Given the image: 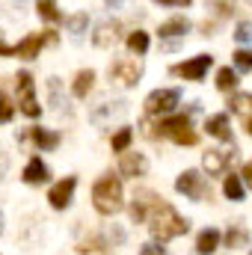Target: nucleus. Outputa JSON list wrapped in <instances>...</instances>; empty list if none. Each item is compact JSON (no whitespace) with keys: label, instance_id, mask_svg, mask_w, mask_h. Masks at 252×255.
<instances>
[{"label":"nucleus","instance_id":"aec40b11","mask_svg":"<svg viewBox=\"0 0 252 255\" xmlns=\"http://www.w3.org/2000/svg\"><path fill=\"white\" fill-rule=\"evenodd\" d=\"M217 247H220V232H217V229H205V232L199 235V241H196V253L199 255L217 253Z\"/></svg>","mask_w":252,"mask_h":255},{"label":"nucleus","instance_id":"9d476101","mask_svg":"<svg viewBox=\"0 0 252 255\" xmlns=\"http://www.w3.org/2000/svg\"><path fill=\"white\" fill-rule=\"evenodd\" d=\"M74 187H77V178H74V175H68V178H63V181H57V184L51 187V193H48V202H51V208L65 211V208L71 205Z\"/></svg>","mask_w":252,"mask_h":255},{"label":"nucleus","instance_id":"4c0bfd02","mask_svg":"<svg viewBox=\"0 0 252 255\" xmlns=\"http://www.w3.org/2000/svg\"><path fill=\"white\" fill-rule=\"evenodd\" d=\"M0 57H15V48L12 45H6V39L0 36Z\"/></svg>","mask_w":252,"mask_h":255},{"label":"nucleus","instance_id":"7ed1b4c3","mask_svg":"<svg viewBox=\"0 0 252 255\" xmlns=\"http://www.w3.org/2000/svg\"><path fill=\"white\" fill-rule=\"evenodd\" d=\"M145 133L148 136H169L172 142H178V145H196V130L190 125V116H169V119H160L157 125L151 128L145 122Z\"/></svg>","mask_w":252,"mask_h":255},{"label":"nucleus","instance_id":"f704fd0d","mask_svg":"<svg viewBox=\"0 0 252 255\" xmlns=\"http://www.w3.org/2000/svg\"><path fill=\"white\" fill-rule=\"evenodd\" d=\"M107 241H110V244H125V232H122L119 226H110V229H107Z\"/></svg>","mask_w":252,"mask_h":255},{"label":"nucleus","instance_id":"0eeeda50","mask_svg":"<svg viewBox=\"0 0 252 255\" xmlns=\"http://www.w3.org/2000/svg\"><path fill=\"white\" fill-rule=\"evenodd\" d=\"M175 190L184 193L187 199H196V202H202L205 196H211V187H208L205 175H199L196 169H187V172H181V175H178V181H175Z\"/></svg>","mask_w":252,"mask_h":255},{"label":"nucleus","instance_id":"ddd939ff","mask_svg":"<svg viewBox=\"0 0 252 255\" xmlns=\"http://www.w3.org/2000/svg\"><path fill=\"white\" fill-rule=\"evenodd\" d=\"M45 42H57V36H54V33H48V36L33 33V36H27L24 42H18V45H15V54H18V57H24V60H33V57H39V51H42V45H45Z\"/></svg>","mask_w":252,"mask_h":255},{"label":"nucleus","instance_id":"c03bdc74","mask_svg":"<svg viewBox=\"0 0 252 255\" xmlns=\"http://www.w3.org/2000/svg\"><path fill=\"white\" fill-rule=\"evenodd\" d=\"M250 3H252V0H250Z\"/></svg>","mask_w":252,"mask_h":255},{"label":"nucleus","instance_id":"2f4dec72","mask_svg":"<svg viewBox=\"0 0 252 255\" xmlns=\"http://www.w3.org/2000/svg\"><path fill=\"white\" fill-rule=\"evenodd\" d=\"M235 68L238 71H252V51H238L235 54Z\"/></svg>","mask_w":252,"mask_h":255},{"label":"nucleus","instance_id":"6ab92c4d","mask_svg":"<svg viewBox=\"0 0 252 255\" xmlns=\"http://www.w3.org/2000/svg\"><path fill=\"white\" fill-rule=\"evenodd\" d=\"M205 128H208V133H211V136H217V139H232V128H229V116H226V113L211 116Z\"/></svg>","mask_w":252,"mask_h":255},{"label":"nucleus","instance_id":"e433bc0d","mask_svg":"<svg viewBox=\"0 0 252 255\" xmlns=\"http://www.w3.org/2000/svg\"><path fill=\"white\" fill-rule=\"evenodd\" d=\"M217 9L223 15H229V12H235V0H217Z\"/></svg>","mask_w":252,"mask_h":255},{"label":"nucleus","instance_id":"a211bd4d","mask_svg":"<svg viewBox=\"0 0 252 255\" xmlns=\"http://www.w3.org/2000/svg\"><path fill=\"white\" fill-rule=\"evenodd\" d=\"M33 142L42 148V151H54L57 145H60V133L57 130H45V128H33Z\"/></svg>","mask_w":252,"mask_h":255},{"label":"nucleus","instance_id":"473e14b6","mask_svg":"<svg viewBox=\"0 0 252 255\" xmlns=\"http://www.w3.org/2000/svg\"><path fill=\"white\" fill-rule=\"evenodd\" d=\"M12 113H15V110H12L9 98H6V95L0 92V122H9V119H12Z\"/></svg>","mask_w":252,"mask_h":255},{"label":"nucleus","instance_id":"b1692460","mask_svg":"<svg viewBox=\"0 0 252 255\" xmlns=\"http://www.w3.org/2000/svg\"><path fill=\"white\" fill-rule=\"evenodd\" d=\"M223 193L232 202H244V181H241V175H229L226 184H223Z\"/></svg>","mask_w":252,"mask_h":255},{"label":"nucleus","instance_id":"f8f14e48","mask_svg":"<svg viewBox=\"0 0 252 255\" xmlns=\"http://www.w3.org/2000/svg\"><path fill=\"white\" fill-rule=\"evenodd\" d=\"M145 169H148V160L139 151H125L122 160H119V172L127 175V178H139V175H145Z\"/></svg>","mask_w":252,"mask_h":255},{"label":"nucleus","instance_id":"58836bf2","mask_svg":"<svg viewBox=\"0 0 252 255\" xmlns=\"http://www.w3.org/2000/svg\"><path fill=\"white\" fill-rule=\"evenodd\" d=\"M241 175H244V181L252 187V160H250V163H244V172H241Z\"/></svg>","mask_w":252,"mask_h":255},{"label":"nucleus","instance_id":"72a5a7b5","mask_svg":"<svg viewBox=\"0 0 252 255\" xmlns=\"http://www.w3.org/2000/svg\"><path fill=\"white\" fill-rule=\"evenodd\" d=\"M139 255H166V247L154 241V244H145V247L139 250Z\"/></svg>","mask_w":252,"mask_h":255},{"label":"nucleus","instance_id":"f03ea898","mask_svg":"<svg viewBox=\"0 0 252 255\" xmlns=\"http://www.w3.org/2000/svg\"><path fill=\"white\" fill-rule=\"evenodd\" d=\"M92 205H95V211L104 214V217L119 214V211H122V181L113 178V175L98 178L95 187H92Z\"/></svg>","mask_w":252,"mask_h":255},{"label":"nucleus","instance_id":"f257e3e1","mask_svg":"<svg viewBox=\"0 0 252 255\" xmlns=\"http://www.w3.org/2000/svg\"><path fill=\"white\" fill-rule=\"evenodd\" d=\"M187 229H190V223L172 208V205L157 202V205L151 208L148 232H151V238H154L157 244H166V241H172V238H178V235H187Z\"/></svg>","mask_w":252,"mask_h":255},{"label":"nucleus","instance_id":"f3484780","mask_svg":"<svg viewBox=\"0 0 252 255\" xmlns=\"http://www.w3.org/2000/svg\"><path fill=\"white\" fill-rule=\"evenodd\" d=\"M48 175H51V172H48V166L42 163V157H33V160L24 166V181H27V184H45Z\"/></svg>","mask_w":252,"mask_h":255},{"label":"nucleus","instance_id":"5701e85b","mask_svg":"<svg viewBox=\"0 0 252 255\" xmlns=\"http://www.w3.org/2000/svg\"><path fill=\"white\" fill-rule=\"evenodd\" d=\"M127 51L130 54H145L148 51V33H142V30H133L130 36H127Z\"/></svg>","mask_w":252,"mask_h":255},{"label":"nucleus","instance_id":"39448f33","mask_svg":"<svg viewBox=\"0 0 252 255\" xmlns=\"http://www.w3.org/2000/svg\"><path fill=\"white\" fill-rule=\"evenodd\" d=\"M110 77H113V83H119V86L130 89V86H136L139 77H142V63L133 60V57L116 60V63L110 65Z\"/></svg>","mask_w":252,"mask_h":255},{"label":"nucleus","instance_id":"393cba45","mask_svg":"<svg viewBox=\"0 0 252 255\" xmlns=\"http://www.w3.org/2000/svg\"><path fill=\"white\" fill-rule=\"evenodd\" d=\"M65 27L71 30L74 39H80V36L86 33V27H89V15H86V12H77V15H71V18L65 21Z\"/></svg>","mask_w":252,"mask_h":255},{"label":"nucleus","instance_id":"cd10ccee","mask_svg":"<svg viewBox=\"0 0 252 255\" xmlns=\"http://www.w3.org/2000/svg\"><path fill=\"white\" fill-rule=\"evenodd\" d=\"M229 104H232V110H235V113L250 116V113H252V92H238Z\"/></svg>","mask_w":252,"mask_h":255},{"label":"nucleus","instance_id":"6e6552de","mask_svg":"<svg viewBox=\"0 0 252 255\" xmlns=\"http://www.w3.org/2000/svg\"><path fill=\"white\" fill-rule=\"evenodd\" d=\"M211 63H214V57L199 54V57H193V60H187V63L172 65V74H178V77H184V80H202V77L208 74Z\"/></svg>","mask_w":252,"mask_h":255},{"label":"nucleus","instance_id":"4be33fe9","mask_svg":"<svg viewBox=\"0 0 252 255\" xmlns=\"http://www.w3.org/2000/svg\"><path fill=\"white\" fill-rule=\"evenodd\" d=\"M36 12H39L42 21H51V24H60V21H63V15H60V9H57V0H39V3H36Z\"/></svg>","mask_w":252,"mask_h":255},{"label":"nucleus","instance_id":"ea45409f","mask_svg":"<svg viewBox=\"0 0 252 255\" xmlns=\"http://www.w3.org/2000/svg\"><path fill=\"white\" fill-rule=\"evenodd\" d=\"M157 3H166V6H187L190 0H157Z\"/></svg>","mask_w":252,"mask_h":255},{"label":"nucleus","instance_id":"a878e982","mask_svg":"<svg viewBox=\"0 0 252 255\" xmlns=\"http://www.w3.org/2000/svg\"><path fill=\"white\" fill-rule=\"evenodd\" d=\"M235 86H238V71H232V68H220V71H217V89L232 92Z\"/></svg>","mask_w":252,"mask_h":255},{"label":"nucleus","instance_id":"bb28decb","mask_svg":"<svg viewBox=\"0 0 252 255\" xmlns=\"http://www.w3.org/2000/svg\"><path fill=\"white\" fill-rule=\"evenodd\" d=\"M247 241H250V235H247V229H241V226H235V229L226 232V247H232V250L247 247Z\"/></svg>","mask_w":252,"mask_h":255},{"label":"nucleus","instance_id":"c9c22d12","mask_svg":"<svg viewBox=\"0 0 252 255\" xmlns=\"http://www.w3.org/2000/svg\"><path fill=\"white\" fill-rule=\"evenodd\" d=\"M80 253H89V250H104V238H92V241H86L83 247H77Z\"/></svg>","mask_w":252,"mask_h":255},{"label":"nucleus","instance_id":"9b49d317","mask_svg":"<svg viewBox=\"0 0 252 255\" xmlns=\"http://www.w3.org/2000/svg\"><path fill=\"white\" fill-rule=\"evenodd\" d=\"M125 113H127V101H104L89 113V119L95 125H104V122H113V119H125Z\"/></svg>","mask_w":252,"mask_h":255},{"label":"nucleus","instance_id":"4468645a","mask_svg":"<svg viewBox=\"0 0 252 255\" xmlns=\"http://www.w3.org/2000/svg\"><path fill=\"white\" fill-rule=\"evenodd\" d=\"M154 205H157V196H154V193H148V190L133 193V202H130V220H133V223H142V220H145V211L154 208Z\"/></svg>","mask_w":252,"mask_h":255},{"label":"nucleus","instance_id":"2eb2a0df","mask_svg":"<svg viewBox=\"0 0 252 255\" xmlns=\"http://www.w3.org/2000/svg\"><path fill=\"white\" fill-rule=\"evenodd\" d=\"M116 39H119V21H101L92 33V42L98 48H110V45H116Z\"/></svg>","mask_w":252,"mask_h":255},{"label":"nucleus","instance_id":"20e7f679","mask_svg":"<svg viewBox=\"0 0 252 255\" xmlns=\"http://www.w3.org/2000/svg\"><path fill=\"white\" fill-rule=\"evenodd\" d=\"M15 86H18V107H21V113L30 116V119H36V116L42 113V107H39V101H36L33 74H30V71H21V74L15 77Z\"/></svg>","mask_w":252,"mask_h":255},{"label":"nucleus","instance_id":"37998d69","mask_svg":"<svg viewBox=\"0 0 252 255\" xmlns=\"http://www.w3.org/2000/svg\"><path fill=\"white\" fill-rule=\"evenodd\" d=\"M0 235H3V214H0Z\"/></svg>","mask_w":252,"mask_h":255},{"label":"nucleus","instance_id":"79ce46f5","mask_svg":"<svg viewBox=\"0 0 252 255\" xmlns=\"http://www.w3.org/2000/svg\"><path fill=\"white\" fill-rule=\"evenodd\" d=\"M247 130H250V136H252V119H247Z\"/></svg>","mask_w":252,"mask_h":255},{"label":"nucleus","instance_id":"c85d7f7f","mask_svg":"<svg viewBox=\"0 0 252 255\" xmlns=\"http://www.w3.org/2000/svg\"><path fill=\"white\" fill-rule=\"evenodd\" d=\"M48 89H51V104H54V110H68L65 107V101H63V95H60V80L57 77H51V83H48Z\"/></svg>","mask_w":252,"mask_h":255},{"label":"nucleus","instance_id":"7c9ffc66","mask_svg":"<svg viewBox=\"0 0 252 255\" xmlns=\"http://www.w3.org/2000/svg\"><path fill=\"white\" fill-rule=\"evenodd\" d=\"M235 39H238L241 45H252V21H241V24H238Z\"/></svg>","mask_w":252,"mask_h":255},{"label":"nucleus","instance_id":"412c9836","mask_svg":"<svg viewBox=\"0 0 252 255\" xmlns=\"http://www.w3.org/2000/svg\"><path fill=\"white\" fill-rule=\"evenodd\" d=\"M92 83H95V71H92V68H83V71H77V77H74V86H71L74 98H86V95H89V89H92Z\"/></svg>","mask_w":252,"mask_h":255},{"label":"nucleus","instance_id":"dca6fc26","mask_svg":"<svg viewBox=\"0 0 252 255\" xmlns=\"http://www.w3.org/2000/svg\"><path fill=\"white\" fill-rule=\"evenodd\" d=\"M160 39H178V36H184V33H190V21L187 18H169V21H163L160 24Z\"/></svg>","mask_w":252,"mask_h":255},{"label":"nucleus","instance_id":"a19ab883","mask_svg":"<svg viewBox=\"0 0 252 255\" xmlns=\"http://www.w3.org/2000/svg\"><path fill=\"white\" fill-rule=\"evenodd\" d=\"M104 3H107V6H119L122 0H104Z\"/></svg>","mask_w":252,"mask_h":255},{"label":"nucleus","instance_id":"423d86ee","mask_svg":"<svg viewBox=\"0 0 252 255\" xmlns=\"http://www.w3.org/2000/svg\"><path fill=\"white\" fill-rule=\"evenodd\" d=\"M181 101V89H154L148 98H145V113L148 116H160V113H169L175 110Z\"/></svg>","mask_w":252,"mask_h":255},{"label":"nucleus","instance_id":"1a4fd4ad","mask_svg":"<svg viewBox=\"0 0 252 255\" xmlns=\"http://www.w3.org/2000/svg\"><path fill=\"white\" fill-rule=\"evenodd\" d=\"M235 157H238L235 148H208L205 157H202V163H205L208 175H220V172H226V166H229Z\"/></svg>","mask_w":252,"mask_h":255},{"label":"nucleus","instance_id":"c756f323","mask_svg":"<svg viewBox=\"0 0 252 255\" xmlns=\"http://www.w3.org/2000/svg\"><path fill=\"white\" fill-rule=\"evenodd\" d=\"M130 139H133V130H130V128H122V130L113 136V151H125L127 145H130Z\"/></svg>","mask_w":252,"mask_h":255}]
</instances>
